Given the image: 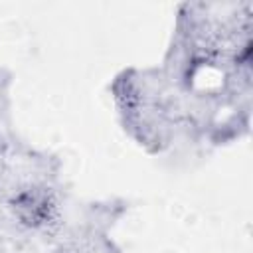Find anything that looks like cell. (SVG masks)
Masks as SVG:
<instances>
[{
    "label": "cell",
    "mask_w": 253,
    "mask_h": 253,
    "mask_svg": "<svg viewBox=\"0 0 253 253\" xmlns=\"http://www.w3.org/2000/svg\"><path fill=\"white\" fill-rule=\"evenodd\" d=\"M10 208L20 219V223L32 229L49 225L57 215V200L43 186H28L16 192L10 202Z\"/></svg>",
    "instance_id": "6da1fadb"
}]
</instances>
